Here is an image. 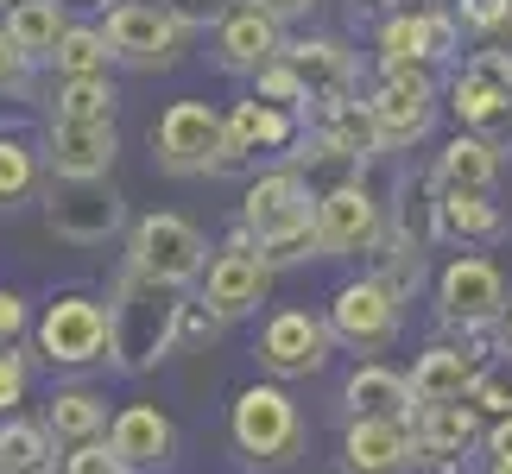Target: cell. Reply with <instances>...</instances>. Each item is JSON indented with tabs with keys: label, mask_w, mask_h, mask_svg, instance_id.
I'll use <instances>...</instances> for the list:
<instances>
[{
	"label": "cell",
	"mask_w": 512,
	"mask_h": 474,
	"mask_svg": "<svg viewBox=\"0 0 512 474\" xmlns=\"http://www.w3.org/2000/svg\"><path fill=\"white\" fill-rule=\"evenodd\" d=\"M241 234L266 253L272 266H304L323 260L317 241V196H310L298 165H272L247 184L241 196Z\"/></svg>",
	"instance_id": "obj_1"
},
{
	"label": "cell",
	"mask_w": 512,
	"mask_h": 474,
	"mask_svg": "<svg viewBox=\"0 0 512 474\" xmlns=\"http://www.w3.org/2000/svg\"><path fill=\"white\" fill-rule=\"evenodd\" d=\"M108 316H114V367L121 373H152L177 348V316H184V291L177 285H159L146 272H121L114 279V298H108Z\"/></svg>",
	"instance_id": "obj_2"
},
{
	"label": "cell",
	"mask_w": 512,
	"mask_h": 474,
	"mask_svg": "<svg viewBox=\"0 0 512 474\" xmlns=\"http://www.w3.org/2000/svg\"><path fill=\"white\" fill-rule=\"evenodd\" d=\"M228 437L247 462L260 468H291L304 456L310 430H304V411L291 399L285 380H253L247 392H234V411H228Z\"/></svg>",
	"instance_id": "obj_3"
},
{
	"label": "cell",
	"mask_w": 512,
	"mask_h": 474,
	"mask_svg": "<svg viewBox=\"0 0 512 474\" xmlns=\"http://www.w3.org/2000/svg\"><path fill=\"white\" fill-rule=\"evenodd\" d=\"M32 342H38L51 373L114 367V316H108L102 298H89V291H64V298H51L45 316L32 323Z\"/></svg>",
	"instance_id": "obj_4"
},
{
	"label": "cell",
	"mask_w": 512,
	"mask_h": 474,
	"mask_svg": "<svg viewBox=\"0 0 512 474\" xmlns=\"http://www.w3.org/2000/svg\"><path fill=\"white\" fill-rule=\"evenodd\" d=\"M443 108L456 114L462 133H481L494 152H512V51H468L443 89Z\"/></svg>",
	"instance_id": "obj_5"
},
{
	"label": "cell",
	"mask_w": 512,
	"mask_h": 474,
	"mask_svg": "<svg viewBox=\"0 0 512 474\" xmlns=\"http://www.w3.org/2000/svg\"><path fill=\"white\" fill-rule=\"evenodd\" d=\"M102 32L114 45V64H127L140 76H159V70H171L177 57L190 51L196 26L184 13H171L165 0H114L108 19H102Z\"/></svg>",
	"instance_id": "obj_6"
},
{
	"label": "cell",
	"mask_w": 512,
	"mask_h": 474,
	"mask_svg": "<svg viewBox=\"0 0 512 474\" xmlns=\"http://www.w3.org/2000/svg\"><path fill=\"white\" fill-rule=\"evenodd\" d=\"M127 266L146 272V279H159V285L190 291V285H203V272H209V241L184 215L152 209L127 228Z\"/></svg>",
	"instance_id": "obj_7"
},
{
	"label": "cell",
	"mask_w": 512,
	"mask_h": 474,
	"mask_svg": "<svg viewBox=\"0 0 512 474\" xmlns=\"http://www.w3.org/2000/svg\"><path fill=\"white\" fill-rule=\"evenodd\" d=\"M152 158L171 177H215L228 171V121L209 102H171L152 121Z\"/></svg>",
	"instance_id": "obj_8"
},
{
	"label": "cell",
	"mask_w": 512,
	"mask_h": 474,
	"mask_svg": "<svg viewBox=\"0 0 512 474\" xmlns=\"http://www.w3.org/2000/svg\"><path fill=\"white\" fill-rule=\"evenodd\" d=\"M367 108H373V121H380L386 152H411L418 140H430V127H437V108H443L437 70H424V64H380V83H373Z\"/></svg>",
	"instance_id": "obj_9"
},
{
	"label": "cell",
	"mask_w": 512,
	"mask_h": 474,
	"mask_svg": "<svg viewBox=\"0 0 512 474\" xmlns=\"http://www.w3.org/2000/svg\"><path fill=\"white\" fill-rule=\"evenodd\" d=\"M329 354H336V335H329V316L323 310H272L260 335H253V361H260L266 380H317V373L329 367Z\"/></svg>",
	"instance_id": "obj_10"
},
{
	"label": "cell",
	"mask_w": 512,
	"mask_h": 474,
	"mask_svg": "<svg viewBox=\"0 0 512 474\" xmlns=\"http://www.w3.org/2000/svg\"><path fill=\"white\" fill-rule=\"evenodd\" d=\"M329 335H336V348L348 354H386L392 342H399L405 329V298L392 285H380L373 272H361V279L336 285V298H329Z\"/></svg>",
	"instance_id": "obj_11"
},
{
	"label": "cell",
	"mask_w": 512,
	"mask_h": 474,
	"mask_svg": "<svg viewBox=\"0 0 512 474\" xmlns=\"http://www.w3.org/2000/svg\"><path fill=\"white\" fill-rule=\"evenodd\" d=\"M127 222V203L108 177H51L45 190V228L70 247H102Z\"/></svg>",
	"instance_id": "obj_12"
},
{
	"label": "cell",
	"mask_w": 512,
	"mask_h": 474,
	"mask_svg": "<svg viewBox=\"0 0 512 474\" xmlns=\"http://www.w3.org/2000/svg\"><path fill=\"white\" fill-rule=\"evenodd\" d=\"M222 121H228V171L253 165V158H317V152H310L317 140H310V121H304V114L272 108L253 89L241 95V102L222 108Z\"/></svg>",
	"instance_id": "obj_13"
},
{
	"label": "cell",
	"mask_w": 512,
	"mask_h": 474,
	"mask_svg": "<svg viewBox=\"0 0 512 474\" xmlns=\"http://www.w3.org/2000/svg\"><path fill=\"white\" fill-rule=\"evenodd\" d=\"M272 272H279V266H272L266 253L253 247L241 228H234L228 241L215 247V260H209L203 291H196V298L222 316V323H241V316H260V304L272 298Z\"/></svg>",
	"instance_id": "obj_14"
},
{
	"label": "cell",
	"mask_w": 512,
	"mask_h": 474,
	"mask_svg": "<svg viewBox=\"0 0 512 474\" xmlns=\"http://www.w3.org/2000/svg\"><path fill=\"white\" fill-rule=\"evenodd\" d=\"M462 51V19L443 7H399L373 26V64H424L443 70Z\"/></svg>",
	"instance_id": "obj_15"
},
{
	"label": "cell",
	"mask_w": 512,
	"mask_h": 474,
	"mask_svg": "<svg viewBox=\"0 0 512 474\" xmlns=\"http://www.w3.org/2000/svg\"><path fill=\"white\" fill-rule=\"evenodd\" d=\"M386 234V203L373 196L367 177H342L317 196V241L323 260H361V253L380 247Z\"/></svg>",
	"instance_id": "obj_16"
},
{
	"label": "cell",
	"mask_w": 512,
	"mask_h": 474,
	"mask_svg": "<svg viewBox=\"0 0 512 474\" xmlns=\"http://www.w3.org/2000/svg\"><path fill=\"white\" fill-rule=\"evenodd\" d=\"M506 272L487 260V253H456L443 272H437V316L449 329L475 335V329H494L506 316Z\"/></svg>",
	"instance_id": "obj_17"
},
{
	"label": "cell",
	"mask_w": 512,
	"mask_h": 474,
	"mask_svg": "<svg viewBox=\"0 0 512 474\" xmlns=\"http://www.w3.org/2000/svg\"><path fill=\"white\" fill-rule=\"evenodd\" d=\"M285 19H272L260 0H228L215 19V64L228 76H260L266 64L285 57Z\"/></svg>",
	"instance_id": "obj_18"
},
{
	"label": "cell",
	"mask_w": 512,
	"mask_h": 474,
	"mask_svg": "<svg viewBox=\"0 0 512 474\" xmlns=\"http://www.w3.org/2000/svg\"><path fill=\"white\" fill-rule=\"evenodd\" d=\"M336 468L342 474H411V468H424L418 430H411V418H348L342 443H336Z\"/></svg>",
	"instance_id": "obj_19"
},
{
	"label": "cell",
	"mask_w": 512,
	"mask_h": 474,
	"mask_svg": "<svg viewBox=\"0 0 512 474\" xmlns=\"http://www.w3.org/2000/svg\"><path fill=\"white\" fill-rule=\"evenodd\" d=\"M285 64L298 70V83L310 89V102H348L361 95V51L348 38H329V32H310V38H285Z\"/></svg>",
	"instance_id": "obj_20"
},
{
	"label": "cell",
	"mask_w": 512,
	"mask_h": 474,
	"mask_svg": "<svg viewBox=\"0 0 512 474\" xmlns=\"http://www.w3.org/2000/svg\"><path fill=\"white\" fill-rule=\"evenodd\" d=\"M45 165L51 177H108L121 158V127L114 121H45Z\"/></svg>",
	"instance_id": "obj_21"
},
{
	"label": "cell",
	"mask_w": 512,
	"mask_h": 474,
	"mask_svg": "<svg viewBox=\"0 0 512 474\" xmlns=\"http://www.w3.org/2000/svg\"><path fill=\"white\" fill-rule=\"evenodd\" d=\"M310 140H317V158H342V165H373L386 152L380 121H373L367 95H348V102H323L310 114Z\"/></svg>",
	"instance_id": "obj_22"
},
{
	"label": "cell",
	"mask_w": 512,
	"mask_h": 474,
	"mask_svg": "<svg viewBox=\"0 0 512 474\" xmlns=\"http://www.w3.org/2000/svg\"><path fill=\"white\" fill-rule=\"evenodd\" d=\"M108 449H114V462H121L127 474H146V468H165L177 456V424L165 418L159 405H146V399H133L114 411V424H108Z\"/></svg>",
	"instance_id": "obj_23"
},
{
	"label": "cell",
	"mask_w": 512,
	"mask_h": 474,
	"mask_svg": "<svg viewBox=\"0 0 512 474\" xmlns=\"http://www.w3.org/2000/svg\"><path fill=\"white\" fill-rule=\"evenodd\" d=\"M411 430H418V449H424V462H462L468 449H481L487 443V424H481V411L468 405V399H449V405H424V411H411Z\"/></svg>",
	"instance_id": "obj_24"
},
{
	"label": "cell",
	"mask_w": 512,
	"mask_h": 474,
	"mask_svg": "<svg viewBox=\"0 0 512 474\" xmlns=\"http://www.w3.org/2000/svg\"><path fill=\"white\" fill-rule=\"evenodd\" d=\"M348 418H411V380L386 361H354L342 380Z\"/></svg>",
	"instance_id": "obj_25"
},
{
	"label": "cell",
	"mask_w": 512,
	"mask_h": 474,
	"mask_svg": "<svg viewBox=\"0 0 512 474\" xmlns=\"http://www.w3.org/2000/svg\"><path fill=\"white\" fill-rule=\"evenodd\" d=\"M475 373L481 361L468 348H424L418 361H411V411H424V405H449V399H468V386H475Z\"/></svg>",
	"instance_id": "obj_26"
},
{
	"label": "cell",
	"mask_w": 512,
	"mask_h": 474,
	"mask_svg": "<svg viewBox=\"0 0 512 474\" xmlns=\"http://www.w3.org/2000/svg\"><path fill=\"white\" fill-rule=\"evenodd\" d=\"M506 209L494 203V196H475V190H437V234H449V241L462 247H494L506 241Z\"/></svg>",
	"instance_id": "obj_27"
},
{
	"label": "cell",
	"mask_w": 512,
	"mask_h": 474,
	"mask_svg": "<svg viewBox=\"0 0 512 474\" xmlns=\"http://www.w3.org/2000/svg\"><path fill=\"white\" fill-rule=\"evenodd\" d=\"M500 158H506V152H494L481 133H456V140L437 152V177H430V184H437V190L494 196V184H500Z\"/></svg>",
	"instance_id": "obj_28"
},
{
	"label": "cell",
	"mask_w": 512,
	"mask_h": 474,
	"mask_svg": "<svg viewBox=\"0 0 512 474\" xmlns=\"http://www.w3.org/2000/svg\"><path fill=\"white\" fill-rule=\"evenodd\" d=\"M108 399L95 386H57L51 405H45V430L57 437V449L70 443H89V437H108Z\"/></svg>",
	"instance_id": "obj_29"
},
{
	"label": "cell",
	"mask_w": 512,
	"mask_h": 474,
	"mask_svg": "<svg viewBox=\"0 0 512 474\" xmlns=\"http://www.w3.org/2000/svg\"><path fill=\"white\" fill-rule=\"evenodd\" d=\"M0 474H57V437L45 418H0Z\"/></svg>",
	"instance_id": "obj_30"
},
{
	"label": "cell",
	"mask_w": 512,
	"mask_h": 474,
	"mask_svg": "<svg viewBox=\"0 0 512 474\" xmlns=\"http://www.w3.org/2000/svg\"><path fill=\"white\" fill-rule=\"evenodd\" d=\"M45 146H32L26 133H13V127H0V209H19V203H32L38 190H45Z\"/></svg>",
	"instance_id": "obj_31"
},
{
	"label": "cell",
	"mask_w": 512,
	"mask_h": 474,
	"mask_svg": "<svg viewBox=\"0 0 512 474\" xmlns=\"http://www.w3.org/2000/svg\"><path fill=\"white\" fill-rule=\"evenodd\" d=\"M51 70L57 83H83V76H114V45L102 26H83V19H70V32L57 38L51 51Z\"/></svg>",
	"instance_id": "obj_32"
},
{
	"label": "cell",
	"mask_w": 512,
	"mask_h": 474,
	"mask_svg": "<svg viewBox=\"0 0 512 474\" xmlns=\"http://www.w3.org/2000/svg\"><path fill=\"white\" fill-rule=\"evenodd\" d=\"M373 279L392 285L405 304L418 298V285H424V241H418V234H411V228L380 234V247H373Z\"/></svg>",
	"instance_id": "obj_33"
},
{
	"label": "cell",
	"mask_w": 512,
	"mask_h": 474,
	"mask_svg": "<svg viewBox=\"0 0 512 474\" xmlns=\"http://www.w3.org/2000/svg\"><path fill=\"white\" fill-rule=\"evenodd\" d=\"M0 26L19 38V51H32L38 64H51L57 38L70 32V13H64V0H26V7H13L7 19H0Z\"/></svg>",
	"instance_id": "obj_34"
},
{
	"label": "cell",
	"mask_w": 512,
	"mask_h": 474,
	"mask_svg": "<svg viewBox=\"0 0 512 474\" xmlns=\"http://www.w3.org/2000/svg\"><path fill=\"white\" fill-rule=\"evenodd\" d=\"M51 114H57V121H114V114H121V89H114V76H83V83H57Z\"/></svg>",
	"instance_id": "obj_35"
},
{
	"label": "cell",
	"mask_w": 512,
	"mask_h": 474,
	"mask_svg": "<svg viewBox=\"0 0 512 474\" xmlns=\"http://www.w3.org/2000/svg\"><path fill=\"white\" fill-rule=\"evenodd\" d=\"M253 95H260V102H272V108H285V114H304V121L317 114V102H310V89L298 83V70H291L285 57H279V64H266L260 76H253Z\"/></svg>",
	"instance_id": "obj_36"
},
{
	"label": "cell",
	"mask_w": 512,
	"mask_h": 474,
	"mask_svg": "<svg viewBox=\"0 0 512 474\" xmlns=\"http://www.w3.org/2000/svg\"><path fill=\"white\" fill-rule=\"evenodd\" d=\"M26 386H32V361L26 348H0V418H13L19 405H26Z\"/></svg>",
	"instance_id": "obj_37"
},
{
	"label": "cell",
	"mask_w": 512,
	"mask_h": 474,
	"mask_svg": "<svg viewBox=\"0 0 512 474\" xmlns=\"http://www.w3.org/2000/svg\"><path fill=\"white\" fill-rule=\"evenodd\" d=\"M57 474H127V468L114 462L108 437H89V443H70L64 456H57Z\"/></svg>",
	"instance_id": "obj_38"
},
{
	"label": "cell",
	"mask_w": 512,
	"mask_h": 474,
	"mask_svg": "<svg viewBox=\"0 0 512 474\" xmlns=\"http://www.w3.org/2000/svg\"><path fill=\"white\" fill-rule=\"evenodd\" d=\"M468 405H475L481 418H512V373L481 367V373H475V386H468Z\"/></svg>",
	"instance_id": "obj_39"
},
{
	"label": "cell",
	"mask_w": 512,
	"mask_h": 474,
	"mask_svg": "<svg viewBox=\"0 0 512 474\" xmlns=\"http://www.w3.org/2000/svg\"><path fill=\"white\" fill-rule=\"evenodd\" d=\"M32 70H38V57L19 51V38L0 26V95H26L32 89Z\"/></svg>",
	"instance_id": "obj_40"
},
{
	"label": "cell",
	"mask_w": 512,
	"mask_h": 474,
	"mask_svg": "<svg viewBox=\"0 0 512 474\" xmlns=\"http://www.w3.org/2000/svg\"><path fill=\"white\" fill-rule=\"evenodd\" d=\"M456 19L468 32H481V38H494L512 26V0H456Z\"/></svg>",
	"instance_id": "obj_41"
},
{
	"label": "cell",
	"mask_w": 512,
	"mask_h": 474,
	"mask_svg": "<svg viewBox=\"0 0 512 474\" xmlns=\"http://www.w3.org/2000/svg\"><path fill=\"white\" fill-rule=\"evenodd\" d=\"M222 329H228V323H222V316H215L203 298H184V316H177V342H215Z\"/></svg>",
	"instance_id": "obj_42"
},
{
	"label": "cell",
	"mask_w": 512,
	"mask_h": 474,
	"mask_svg": "<svg viewBox=\"0 0 512 474\" xmlns=\"http://www.w3.org/2000/svg\"><path fill=\"white\" fill-rule=\"evenodd\" d=\"M26 329H32V310H26V298H19L13 285H0V348H13Z\"/></svg>",
	"instance_id": "obj_43"
},
{
	"label": "cell",
	"mask_w": 512,
	"mask_h": 474,
	"mask_svg": "<svg viewBox=\"0 0 512 474\" xmlns=\"http://www.w3.org/2000/svg\"><path fill=\"white\" fill-rule=\"evenodd\" d=\"M260 7H266L272 19H285V26H298V19H310L323 0H260Z\"/></svg>",
	"instance_id": "obj_44"
},
{
	"label": "cell",
	"mask_w": 512,
	"mask_h": 474,
	"mask_svg": "<svg viewBox=\"0 0 512 474\" xmlns=\"http://www.w3.org/2000/svg\"><path fill=\"white\" fill-rule=\"evenodd\" d=\"M487 456H512V418L487 424Z\"/></svg>",
	"instance_id": "obj_45"
},
{
	"label": "cell",
	"mask_w": 512,
	"mask_h": 474,
	"mask_svg": "<svg viewBox=\"0 0 512 474\" xmlns=\"http://www.w3.org/2000/svg\"><path fill=\"white\" fill-rule=\"evenodd\" d=\"M481 474H512V456H487V468Z\"/></svg>",
	"instance_id": "obj_46"
},
{
	"label": "cell",
	"mask_w": 512,
	"mask_h": 474,
	"mask_svg": "<svg viewBox=\"0 0 512 474\" xmlns=\"http://www.w3.org/2000/svg\"><path fill=\"white\" fill-rule=\"evenodd\" d=\"M500 342H506V354H512V304H506V316H500Z\"/></svg>",
	"instance_id": "obj_47"
},
{
	"label": "cell",
	"mask_w": 512,
	"mask_h": 474,
	"mask_svg": "<svg viewBox=\"0 0 512 474\" xmlns=\"http://www.w3.org/2000/svg\"><path fill=\"white\" fill-rule=\"evenodd\" d=\"M64 7H108V0H64Z\"/></svg>",
	"instance_id": "obj_48"
},
{
	"label": "cell",
	"mask_w": 512,
	"mask_h": 474,
	"mask_svg": "<svg viewBox=\"0 0 512 474\" xmlns=\"http://www.w3.org/2000/svg\"><path fill=\"white\" fill-rule=\"evenodd\" d=\"M13 7H26V0H0V13H13Z\"/></svg>",
	"instance_id": "obj_49"
}]
</instances>
